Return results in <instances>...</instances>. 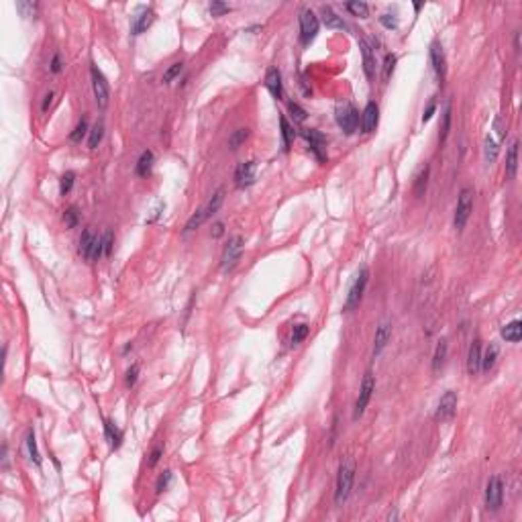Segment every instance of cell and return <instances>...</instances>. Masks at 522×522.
Wrapping results in <instances>:
<instances>
[{
    "label": "cell",
    "instance_id": "f907efd6",
    "mask_svg": "<svg viewBox=\"0 0 522 522\" xmlns=\"http://www.w3.org/2000/svg\"><path fill=\"white\" fill-rule=\"evenodd\" d=\"M137 375H139V365L135 363V365H131V367L127 369V375H124V382H127V386H129V388H131V386H135Z\"/></svg>",
    "mask_w": 522,
    "mask_h": 522
},
{
    "label": "cell",
    "instance_id": "60d3db41",
    "mask_svg": "<svg viewBox=\"0 0 522 522\" xmlns=\"http://www.w3.org/2000/svg\"><path fill=\"white\" fill-rule=\"evenodd\" d=\"M288 111L292 113V118H294L296 122H304V120L308 118V113H306L298 102H290V104H288Z\"/></svg>",
    "mask_w": 522,
    "mask_h": 522
},
{
    "label": "cell",
    "instance_id": "d590c367",
    "mask_svg": "<svg viewBox=\"0 0 522 522\" xmlns=\"http://www.w3.org/2000/svg\"><path fill=\"white\" fill-rule=\"evenodd\" d=\"M483 145H485V149H483V151H485V159H488V164H494V161H496V157H498V143L494 141V137H492V135H488Z\"/></svg>",
    "mask_w": 522,
    "mask_h": 522
},
{
    "label": "cell",
    "instance_id": "7402d4cb",
    "mask_svg": "<svg viewBox=\"0 0 522 522\" xmlns=\"http://www.w3.org/2000/svg\"><path fill=\"white\" fill-rule=\"evenodd\" d=\"M516 170H518V141H514L508 149V155H506V177L512 179L516 175Z\"/></svg>",
    "mask_w": 522,
    "mask_h": 522
},
{
    "label": "cell",
    "instance_id": "1f68e13d",
    "mask_svg": "<svg viewBox=\"0 0 522 522\" xmlns=\"http://www.w3.org/2000/svg\"><path fill=\"white\" fill-rule=\"evenodd\" d=\"M451 104L447 102V106H445V113H443V127H441V133H439V141L441 143H445L447 141V137H449V131H451Z\"/></svg>",
    "mask_w": 522,
    "mask_h": 522
},
{
    "label": "cell",
    "instance_id": "7c38bea8",
    "mask_svg": "<svg viewBox=\"0 0 522 522\" xmlns=\"http://www.w3.org/2000/svg\"><path fill=\"white\" fill-rule=\"evenodd\" d=\"M302 137L310 143V149H312V153L318 157V161H325V159H327V153H325L327 139H325V135H320L318 131L308 129V131H302Z\"/></svg>",
    "mask_w": 522,
    "mask_h": 522
},
{
    "label": "cell",
    "instance_id": "f6af8a7d",
    "mask_svg": "<svg viewBox=\"0 0 522 522\" xmlns=\"http://www.w3.org/2000/svg\"><path fill=\"white\" fill-rule=\"evenodd\" d=\"M394 65H396V56L394 53H388L386 56V61H384V80H390L392 71H394Z\"/></svg>",
    "mask_w": 522,
    "mask_h": 522
},
{
    "label": "cell",
    "instance_id": "f35d334b",
    "mask_svg": "<svg viewBox=\"0 0 522 522\" xmlns=\"http://www.w3.org/2000/svg\"><path fill=\"white\" fill-rule=\"evenodd\" d=\"M88 133V120L86 118H82L78 124H76V129L71 131V135H69V141H74V143H78V141H82V137Z\"/></svg>",
    "mask_w": 522,
    "mask_h": 522
},
{
    "label": "cell",
    "instance_id": "7a4b0ae2",
    "mask_svg": "<svg viewBox=\"0 0 522 522\" xmlns=\"http://www.w3.org/2000/svg\"><path fill=\"white\" fill-rule=\"evenodd\" d=\"M471 210H473V190H471V188H463V190L459 192V198H457L455 221H453V225H455L457 231H461L465 225H467V221H469V217H471Z\"/></svg>",
    "mask_w": 522,
    "mask_h": 522
},
{
    "label": "cell",
    "instance_id": "5b68a950",
    "mask_svg": "<svg viewBox=\"0 0 522 522\" xmlns=\"http://www.w3.org/2000/svg\"><path fill=\"white\" fill-rule=\"evenodd\" d=\"M367 278H369V269H367V267H361L359 274L355 276L351 288H349L345 310H353L355 306H359V302H361V298H363V292H365V286H367Z\"/></svg>",
    "mask_w": 522,
    "mask_h": 522
},
{
    "label": "cell",
    "instance_id": "f546056e",
    "mask_svg": "<svg viewBox=\"0 0 522 522\" xmlns=\"http://www.w3.org/2000/svg\"><path fill=\"white\" fill-rule=\"evenodd\" d=\"M102 137H104V122H102V120H98V122L92 127V131H90V137H88V147H90V149H96V147L100 145Z\"/></svg>",
    "mask_w": 522,
    "mask_h": 522
},
{
    "label": "cell",
    "instance_id": "bcb514c9",
    "mask_svg": "<svg viewBox=\"0 0 522 522\" xmlns=\"http://www.w3.org/2000/svg\"><path fill=\"white\" fill-rule=\"evenodd\" d=\"M102 245H104V255L109 257V255L113 253V245H115V232L111 231V229L104 232V237H102Z\"/></svg>",
    "mask_w": 522,
    "mask_h": 522
},
{
    "label": "cell",
    "instance_id": "11a10c76",
    "mask_svg": "<svg viewBox=\"0 0 522 522\" xmlns=\"http://www.w3.org/2000/svg\"><path fill=\"white\" fill-rule=\"evenodd\" d=\"M494 129L498 131V137H500V139H504V135H506V127H504V122H502V118H500V116L496 118V122H494Z\"/></svg>",
    "mask_w": 522,
    "mask_h": 522
},
{
    "label": "cell",
    "instance_id": "484cf974",
    "mask_svg": "<svg viewBox=\"0 0 522 522\" xmlns=\"http://www.w3.org/2000/svg\"><path fill=\"white\" fill-rule=\"evenodd\" d=\"M225 202V190L221 188V190H217L214 194H212V198L206 202V206H202V210H204V214H206V219H210L219 208H221V204Z\"/></svg>",
    "mask_w": 522,
    "mask_h": 522
},
{
    "label": "cell",
    "instance_id": "ba28073f",
    "mask_svg": "<svg viewBox=\"0 0 522 522\" xmlns=\"http://www.w3.org/2000/svg\"><path fill=\"white\" fill-rule=\"evenodd\" d=\"M502 502H504V485H502V479L498 475H494V477H490L488 488H485V506H488V510L496 512V510H500Z\"/></svg>",
    "mask_w": 522,
    "mask_h": 522
},
{
    "label": "cell",
    "instance_id": "8fae6325",
    "mask_svg": "<svg viewBox=\"0 0 522 522\" xmlns=\"http://www.w3.org/2000/svg\"><path fill=\"white\" fill-rule=\"evenodd\" d=\"M430 61H433V69L439 78V82H445V76H447V58H445V51H443V45L439 41H435L430 45Z\"/></svg>",
    "mask_w": 522,
    "mask_h": 522
},
{
    "label": "cell",
    "instance_id": "ffe728a7",
    "mask_svg": "<svg viewBox=\"0 0 522 522\" xmlns=\"http://www.w3.org/2000/svg\"><path fill=\"white\" fill-rule=\"evenodd\" d=\"M320 14H322V23L329 27V29H345V21L331 8V6H322L320 8Z\"/></svg>",
    "mask_w": 522,
    "mask_h": 522
},
{
    "label": "cell",
    "instance_id": "277c9868",
    "mask_svg": "<svg viewBox=\"0 0 522 522\" xmlns=\"http://www.w3.org/2000/svg\"><path fill=\"white\" fill-rule=\"evenodd\" d=\"M90 76H92V90H94V96H96V104L100 109H106L109 104V96H111V88H109V82L104 78V74L92 63L90 67Z\"/></svg>",
    "mask_w": 522,
    "mask_h": 522
},
{
    "label": "cell",
    "instance_id": "83f0119b",
    "mask_svg": "<svg viewBox=\"0 0 522 522\" xmlns=\"http://www.w3.org/2000/svg\"><path fill=\"white\" fill-rule=\"evenodd\" d=\"M447 351H449V345H447V339H441L439 345H437V351H435V357H433V371H439L447 359Z\"/></svg>",
    "mask_w": 522,
    "mask_h": 522
},
{
    "label": "cell",
    "instance_id": "836d02e7",
    "mask_svg": "<svg viewBox=\"0 0 522 522\" xmlns=\"http://www.w3.org/2000/svg\"><path fill=\"white\" fill-rule=\"evenodd\" d=\"M206 221V214H204V210L202 208H198L192 217H190V221L186 223V227H184V232H190V231H194V229H198L202 223Z\"/></svg>",
    "mask_w": 522,
    "mask_h": 522
},
{
    "label": "cell",
    "instance_id": "f1b7e54d",
    "mask_svg": "<svg viewBox=\"0 0 522 522\" xmlns=\"http://www.w3.org/2000/svg\"><path fill=\"white\" fill-rule=\"evenodd\" d=\"M426 184H428V166L424 164V168L418 172L416 182H414V194H416L418 198H422V196H424V192H426Z\"/></svg>",
    "mask_w": 522,
    "mask_h": 522
},
{
    "label": "cell",
    "instance_id": "d6a6232c",
    "mask_svg": "<svg viewBox=\"0 0 522 522\" xmlns=\"http://www.w3.org/2000/svg\"><path fill=\"white\" fill-rule=\"evenodd\" d=\"M27 449H29V455H31V459L35 461V465H41V455H39V449H37V441H35V433H33V430L27 433Z\"/></svg>",
    "mask_w": 522,
    "mask_h": 522
},
{
    "label": "cell",
    "instance_id": "681fc988",
    "mask_svg": "<svg viewBox=\"0 0 522 522\" xmlns=\"http://www.w3.org/2000/svg\"><path fill=\"white\" fill-rule=\"evenodd\" d=\"M380 23H382L386 29H398V16H396V14L386 12V14L380 16Z\"/></svg>",
    "mask_w": 522,
    "mask_h": 522
},
{
    "label": "cell",
    "instance_id": "b9f144b4",
    "mask_svg": "<svg viewBox=\"0 0 522 522\" xmlns=\"http://www.w3.org/2000/svg\"><path fill=\"white\" fill-rule=\"evenodd\" d=\"M78 219H80V214H78V208H76V206H69V208L65 210V214H63V221H65V225H67L69 229H74V227L78 225Z\"/></svg>",
    "mask_w": 522,
    "mask_h": 522
},
{
    "label": "cell",
    "instance_id": "db71d44e",
    "mask_svg": "<svg viewBox=\"0 0 522 522\" xmlns=\"http://www.w3.org/2000/svg\"><path fill=\"white\" fill-rule=\"evenodd\" d=\"M63 69V63H61V58H59V53H56L53 56V59H51V71L53 74H59Z\"/></svg>",
    "mask_w": 522,
    "mask_h": 522
},
{
    "label": "cell",
    "instance_id": "8d00e7d4",
    "mask_svg": "<svg viewBox=\"0 0 522 522\" xmlns=\"http://www.w3.org/2000/svg\"><path fill=\"white\" fill-rule=\"evenodd\" d=\"M345 8H347L349 12H353L355 16H359V19H365L369 14V6L365 2H347Z\"/></svg>",
    "mask_w": 522,
    "mask_h": 522
},
{
    "label": "cell",
    "instance_id": "7dc6e473",
    "mask_svg": "<svg viewBox=\"0 0 522 522\" xmlns=\"http://www.w3.org/2000/svg\"><path fill=\"white\" fill-rule=\"evenodd\" d=\"M16 8L25 16H35L37 14V4H33V2H16Z\"/></svg>",
    "mask_w": 522,
    "mask_h": 522
},
{
    "label": "cell",
    "instance_id": "9a60e30c",
    "mask_svg": "<svg viewBox=\"0 0 522 522\" xmlns=\"http://www.w3.org/2000/svg\"><path fill=\"white\" fill-rule=\"evenodd\" d=\"M153 19H155V14H153V10H151V8H141V10L135 14V19H133L131 33H133V35H141V33H145V31L151 27Z\"/></svg>",
    "mask_w": 522,
    "mask_h": 522
},
{
    "label": "cell",
    "instance_id": "74e56055",
    "mask_svg": "<svg viewBox=\"0 0 522 522\" xmlns=\"http://www.w3.org/2000/svg\"><path fill=\"white\" fill-rule=\"evenodd\" d=\"M308 333H310V327H308V325H296V327H294V333H292L290 343L292 345L302 343V341L308 337Z\"/></svg>",
    "mask_w": 522,
    "mask_h": 522
},
{
    "label": "cell",
    "instance_id": "44dd1931",
    "mask_svg": "<svg viewBox=\"0 0 522 522\" xmlns=\"http://www.w3.org/2000/svg\"><path fill=\"white\" fill-rule=\"evenodd\" d=\"M104 435H106V441H109L111 449H118L120 447V443H122V430L116 426L115 422L104 420Z\"/></svg>",
    "mask_w": 522,
    "mask_h": 522
},
{
    "label": "cell",
    "instance_id": "9f6ffc18",
    "mask_svg": "<svg viewBox=\"0 0 522 522\" xmlns=\"http://www.w3.org/2000/svg\"><path fill=\"white\" fill-rule=\"evenodd\" d=\"M223 232H225V225H223V223H217V225L212 227V237H214V239L223 237Z\"/></svg>",
    "mask_w": 522,
    "mask_h": 522
},
{
    "label": "cell",
    "instance_id": "2e32d148",
    "mask_svg": "<svg viewBox=\"0 0 522 522\" xmlns=\"http://www.w3.org/2000/svg\"><path fill=\"white\" fill-rule=\"evenodd\" d=\"M265 88L272 92V96L276 100H282L284 96V86H282V74L278 67H269L267 76H265Z\"/></svg>",
    "mask_w": 522,
    "mask_h": 522
},
{
    "label": "cell",
    "instance_id": "680465c9",
    "mask_svg": "<svg viewBox=\"0 0 522 522\" xmlns=\"http://www.w3.org/2000/svg\"><path fill=\"white\" fill-rule=\"evenodd\" d=\"M514 49L520 51V33H516V39H514Z\"/></svg>",
    "mask_w": 522,
    "mask_h": 522
},
{
    "label": "cell",
    "instance_id": "3957f363",
    "mask_svg": "<svg viewBox=\"0 0 522 522\" xmlns=\"http://www.w3.org/2000/svg\"><path fill=\"white\" fill-rule=\"evenodd\" d=\"M375 392V377H373V373L371 371H367L365 373V377H363V382H361V388H359V398H357V402H355V410H353V418L357 420L359 416H363V412H365V408L369 404V400H371V394Z\"/></svg>",
    "mask_w": 522,
    "mask_h": 522
},
{
    "label": "cell",
    "instance_id": "d4e9b609",
    "mask_svg": "<svg viewBox=\"0 0 522 522\" xmlns=\"http://www.w3.org/2000/svg\"><path fill=\"white\" fill-rule=\"evenodd\" d=\"M498 353H500V349H498L496 343H490V345H488L485 353L481 355V369H483V371H492V369H494L496 359H498Z\"/></svg>",
    "mask_w": 522,
    "mask_h": 522
},
{
    "label": "cell",
    "instance_id": "4fadbf2b",
    "mask_svg": "<svg viewBox=\"0 0 522 522\" xmlns=\"http://www.w3.org/2000/svg\"><path fill=\"white\" fill-rule=\"evenodd\" d=\"M377 122H380V109L375 102H367V106L363 109V115H361V129L363 133H373L377 129Z\"/></svg>",
    "mask_w": 522,
    "mask_h": 522
},
{
    "label": "cell",
    "instance_id": "e0dca14e",
    "mask_svg": "<svg viewBox=\"0 0 522 522\" xmlns=\"http://www.w3.org/2000/svg\"><path fill=\"white\" fill-rule=\"evenodd\" d=\"M481 369V341L475 339L467 353V371L469 375H475Z\"/></svg>",
    "mask_w": 522,
    "mask_h": 522
},
{
    "label": "cell",
    "instance_id": "30bf717a",
    "mask_svg": "<svg viewBox=\"0 0 522 522\" xmlns=\"http://www.w3.org/2000/svg\"><path fill=\"white\" fill-rule=\"evenodd\" d=\"M241 253H243V239L241 237H232L223 253V259H221V267L223 272H229L237 265V261L241 259Z\"/></svg>",
    "mask_w": 522,
    "mask_h": 522
},
{
    "label": "cell",
    "instance_id": "6da1fadb",
    "mask_svg": "<svg viewBox=\"0 0 522 522\" xmlns=\"http://www.w3.org/2000/svg\"><path fill=\"white\" fill-rule=\"evenodd\" d=\"M353 477H355V465L351 461H343L339 467V475H337V490H335V504L343 506L347 502L351 488H353Z\"/></svg>",
    "mask_w": 522,
    "mask_h": 522
},
{
    "label": "cell",
    "instance_id": "816d5d0a",
    "mask_svg": "<svg viewBox=\"0 0 522 522\" xmlns=\"http://www.w3.org/2000/svg\"><path fill=\"white\" fill-rule=\"evenodd\" d=\"M161 455H164V447H161V445H157V447L151 451V455H149V467H155L157 461L161 459Z\"/></svg>",
    "mask_w": 522,
    "mask_h": 522
},
{
    "label": "cell",
    "instance_id": "c3c4849f",
    "mask_svg": "<svg viewBox=\"0 0 522 522\" xmlns=\"http://www.w3.org/2000/svg\"><path fill=\"white\" fill-rule=\"evenodd\" d=\"M229 10H231V6H229V4H225V2L214 0V2L210 4V14H212V16H221V14L229 12Z\"/></svg>",
    "mask_w": 522,
    "mask_h": 522
},
{
    "label": "cell",
    "instance_id": "4dcf8cb0",
    "mask_svg": "<svg viewBox=\"0 0 522 522\" xmlns=\"http://www.w3.org/2000/svg\"><path fill=\"white\" fill-rule=\"evenodd\" d=\"M280 127H282V147H284V151H288L292 139H294L296 133H294V129L290 127V122H288L286 116H280Z\"/></svg>",
    "mask_w": 522,
    "mask_h": 522
},
{
    "label": "cell",
    "instance_id": "cb8c5ba5",
    "mask_svg": "<svg viewBox=\"0 0 522 522\" xmlns=\"http://www.w3.org/2000/svg\"><path fill=\"white\" fill-rule=\"evenodd\" d=\"M502 337L510 343H518L522 339V322L520 320H512L502 329Z\"/></svg>",
    "mask_w": 522,
    "mask_h": 522
},
{
    "label": "cell",
    "instance_id": "ac0fdd59",
    "mask_svg": "<svg viewBox=\"0 0 522 522\" xmlns=\"http://www.w3.org/2000/svg\"><path fill=\"white\" fill-rule=\"evenodd\" d=\"M390 337H392V325H390V322H382V325L377 327L375 339H373V357L380 355V353L384 351V347H386L388 341H390Z\"/></svg>",
    "mask_w": 522,
    "mask_h": 522
},
{
    "label": "cell",
    "instance_id": "9c48e42d",
    "mask_svg": "<svg viewBox=\"0 0 522 522\" xmlns=\"http://www.w3.org/2000/svg\"><path fill=\"white\" fill-rule=\"evenodd\" d=\"M337 122L347 135H353L359 127V113L351 104H343L337 109Z\"/></svg>",
    "mask_w": 522,
    "mask_h": 522
},
{
    "label": "cell",
    "instance_id": "7bdbcfd3",
    "mask_svg": "<svg viewBox=\"0 0 522 522\" xmlns=\"http://www.w3.org/2000/svg\"><path fill=\"white\" fill-rule=\"evenodd\" d=\"M170 481H172V471L168 469V471H164V475H159V479H157V483H155V492H157V494L166 492L168 485H170Z\"/></svg>",
    "mask_w": 522,
    "mask_h": 522
},
{
    "label": "cell",
    "instance_id": "d6986e66",
    "mask_svg": "<svg viewBox=\"0 0 522 522\" xmlns=\"http://www.w3.org/2000/svg\"><path fill=\"white\" fill-rule=\"evenodd\" d=\"M359 47H361V56H363V69H365V76L371 80V78H373V71H375V56H373V49H371V45H369L365 39H359Z\"/></svg>",
    "mask_w": 522,
    "mask_h": 522
},
{
    "label": "cell",
    "instance_id": "ee69618b",
    "mask_svg": "<svg viewBox=\"0 0 522 522\" xmlns=\"http://www.w3.org/2000/svg\"><path fill=\"white\" fill-rule=\"evenodd\" d=\"M182 67H184V63H182V61H175V63H172V67H170V69L164 74V84H170V82L174 80L175 76H179Z\"/></svg>",
    "mask_w": 522,
    "mask_h": 522
},
{
    "label": "cell",
    "instance_id": "5bb4252c",
    "mask_svg": "<svg viewBox=\"0 0 522 522\" xmlns=\"http://www.w3.org/2000/svg\"><path fill=\"white\" fill-rule=\"evenodd\" d=\"M253 179H255V161H245V164L237 166V170H235V184L239 188L251 186Z\"/></svg>",
    "mask_w": 522,
    "mask_h": 522
},
{
    "label": "cell",
    "instance_id": "8992f818",
    "mask_svg": "<svg viewBox=\"0 0 522 522\" xmlns=\"http://www.w3.org/2000/svg\"><path fill=\"white\" fill-rule=\"evenodd\" d=\"M316 33H318V16L310 8H304L300 12V41L308 45L310 41H314Z\"/></svg>",
    "mask_w": 522,
    "mask_h": 522
},
{
    "label": "cell",
    "instance_id": "ab89813d",
    "mask_svg": "<svg viewBox=\"0 0 522 522\" xmlns=\"http://www.w3.org/2000/svg\"><path fill=\"white\" fill-rule=\"evenodd\" d=\"M74 172H65V174L61 175V182H59V192H61V196H65V194H69V190H71V186H74Z\"/></svg>",
    "mask_w": 522,
    "mask_h": 522
},
{
    "label": "cell",
    "instance_id": "52a82bcc",
    "mask_svg": "<svg viewBox=\"0 0 522 522\" xmlns=\"http://www.w3.org/2000/svg\"><path fill=\"white\" fill-rule=\"evenodd\" d=\"M455 412H457V394H455L453 390H447V392L441 396L439 406L435 410V420L447 422V420H451V418L455 416Z\"/></svg>",
    "mask_w": 522,
    "mask_h": 522
},
{
    "label": "cell",
    "instance_id": "4316f807",
    "mask_svg": "<svg viewBox=\"0 0 522 522\" xmlns=\"http://www.w3.org/2000/svg\"><path fill=\"white\" fill-rule=\"evenodd\" d=\"M94 241H96V235L90 231V229H86V231L82 232V239H80V253H82L84 259H90Z\"/></svg>",
    "mask_w": 522,
    "mask_h": 522
},
{
    "label": "cell",
    "instance_id": "603a6c76",
    "mask_svg": "<svg viewBox=\"0 0 522 522\" xmlns=\"http://www.w3.org/2000/svg\"><path fill=\"white\" fill-rule=\"evenodd\" d=\"M153 161H155L153 151H149V149H147V151H143V153H141V157H139V161H137V168H135L137 175H141V177L149 175L151 168H153Z\"/></svg>",
    "mask_w": 522,
    "mask_h": 522
},
{
    "label": "cell",
    "instance_id": "6f0895ef",
    "mask_svg": "<svg viewBox=\"0 0 522 522\" xmlns=\"http://www.w3.org/2000/svg\"><path fill=\"white\" fill-rule=\"evenodd\" d=\"M51 100H53V92H47V94H45V100H43V104H41V109L47 111V106L51 104Z\"/></svg>",
    "mask_w": 522,
    "mask_h": 522
},
{
    "label": "cell",
    "instance_id": "e575fe53",
    "mask_svg": "<svg viewBox=\"0 0 522 522\" xmlns=\"http://www.w3.org/2000/svg\"><path fill=\"white\" fill-rule=\"evenodd\" d=\"M247 139H249V129H237L231 135V139H229V147L231 149H239Z\"/></svg>",
    "mask_w": 522,
    "mask_h": 522
},
{
    "label": "cell",
    "instance_id": "f5cc1de1",
    "mask_svg": "<svg viewBox=\"0 0 522 522\" xmlns=\"http://www.w3.org/2000/svg\"><path fill=\"white\" fill-rule=\"evenodd\" d=\"M435 111H437V102L435 100H430V104L426 106V111H424V115H422V122H428L433 115H435Z\"/></svg>",
    "mask_w": 522,
    "mask_h": 522
}]
</instances>
